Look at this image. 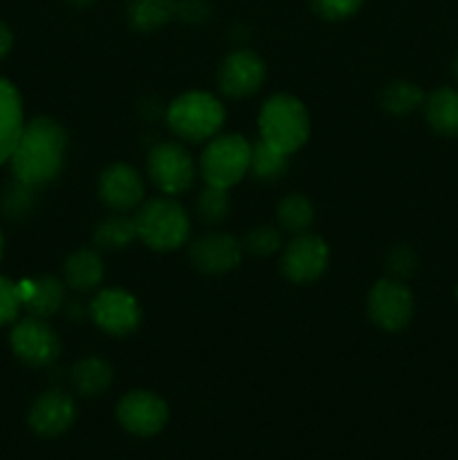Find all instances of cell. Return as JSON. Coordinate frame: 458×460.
<instances>
[{
	"instance_id": "cell-16",
	"label": "cell",
	"mask_w": 458,
	"mask_h": 460,
	"mask_svg": "<svg viewBox=\"0 0 458 460\" xmlns=\"http://www.w3.org/2000/svg\"><path fill=\"white\" fill-rule=\"evenodd\" d=\"M66 283L57 277H39L18 281V295H21L22 308L30 314L48 319L57 314L66 304Z\"/></svg>"
},
{
	"instance_id": "cell-7",
	"label": "cell",
	"mask_w": 458,
	"mask_h": 460,
	"mask_svg": "<svg viewBox=\"0 0 458 460\" xmlns=\"http://www.w3.org/2000/svg\"><path fill=\"white\" fill-rule=\"evenodd\" d=\"M148 175L162 193L180 196L191 189L196 180V164L182 144L160 142L148 153Z\"/></svg>"
},
{
	"instance_id": "cell-9",
	"label": "cell",
	"mask_w": 458,
	"mask_h": 460,
	"mask_svg": "<svg viewBox=\"0 0 458 460\" xmlns=\"http://www.w3.org/2000/svg\"><path fill=\"white\" fill-rule=\"evenodd\" d=\"M117 422L128 434L151 438V436L160 434L169 422V407L160 395L151 394V391H128L117 402Z\"/></svg>"
},
{
	"instance_id": "cell-4",
	"label": "cell",
	"mask_w": 458,
	"mask_h": 460,
	"mask_svg": "<svg viewBox=\"0 0 458 460\" xmlns=\"http://www.w3.org/2000/svg\"><path fill=\"white\" fill-rule=\"evenodd\" d=\"M139 241L155 252L182 247L191 234V220L173 198H153L135 216Z\"/></svg>"
},
{
	"instance_id": "cell-8",
	"label": "cell",
	"mask_w": 458,
	"mask_h": 460,
	"mask_svg": "<svg viewBox=\"0 0 458 460\" xmlns=\"http://www.w3.org/2000/svg\"><path fill=\"white\" fill-rule=\"evenodd\" d=\"M368 317L382 331L398 332L413 317V295L400 279H382L368 292Z\"/></svg>"
},
{
	"instance_id": "cell-11",
	"label": "cell",
	"mask_w": 458,
	"mask_h": 460,
	"mask_svg": "<svg viewBox=\"0 0 458 460\" xmlns=\"http://www.w3.org/2000/svg\"><path fill=\"white\" fill-rule=\"evenodd\" d=\"M330 250L317 234H295L283 250L281 268L292 283H313L326 272Z\"/></svg>"
},
{
	"instance_id": "cell-36",
	"label": "cell",
	"mask_w": 458,
	"mask_h": 460,
	"mask_svg": "<svg viewBox=\"0 0 458 460\" xmlns=\"http://www.w3.org/2000/svg\"><path fill=\"white\" fill-rule=\"evenodd\" d=\"M454 75H456L458 79V54H456V61H454Z\"/></svg>"
},
{
	"instance_id": "cell-20",
	"label": "cell",
	"mask_w": 458,
	"mask_h": 460,
	"mask_svg": "<svg viewBox=\"0 0 458 460\" xmlns=\"http://www.w3.org/2000/svg\"><path fill=\"white\" fill-rule=\"evenodd\" d=\"M427 121L443 137H458V90L438 88L427 99Z\"/></svg>"
},
{
	"instance_id": "cell-17",
	"label": "cell",
	"mask_w": 458,
	"mask_h": 460,
	"mask_svg": "<svg viewBox=\"0 0 458 460\" xmlns=\"http://www.w3.org/2000/svg\"><path fill=\"white\" fill-rule=\"evenodd\" d=\"M25 128L22 99L12 81L0 76V164L9 162Z\"/></svg>"
},
{
	"instance_id": "cell-14",
	"label": "cell",
	"mask_w": 458,
	"mask_h": 460,
	"mask_svg": "<svg viewBox=\"0 0 458 460\" xmlns=\"http://www.w3.org/2000/svg\"><path fill=\"white\" fill-rule=\"evenodd\" d=\"M189 256L198 272L225 274L232 272L242 261V243L223 232H209L191 243Z\"/></svg>"
},
{
	"instance_id": "cell-19",
	"label": "cell",
	"mask_w": 458,
	"mask_h": 460,
	"mask_svg": "<svg viewBox=\"0 0 458 460\" xmlns=\"http://www.w3.org/2000/svg\"><path fill=\"white\" fill-rule=\"evenodd\" d=\"M112 377H115L112 367L101 358L79 359L70 373L72 385L84 398H97V395L106 394L112 385Z\"/></svg>"
},
{
	"instance_id": "cell-21",
	"label": "cell",
	"mask_w": 458,
	"mask_h": 460,
	"mask_svg": "<svg viewBox=\"0 0 458 460\" xmlns=\"http://www.w3.org/2000/svg\"><path fill=\"white\" fill-rule=\"evenodd\" d=\"M175 18V0H130L128 22L135 31H157Z\"/></svg>"
},
{
	"instance_id": "cell-33",
	"label": "cell",
	"mask_w": 458,
	"mask_h": 460,
	"mask_svg": "<svg viewBox=\"0 0 458 460\" xmlns=\"http://www.w3.org/2000/svg\"><path fill=\"white\" fill-rule=\"evenodd\" d=\"M12 45H13L12 30H9V27L0 21V58L7 57L9 49H12Z\"/></svg>"
},
{
	"instance_id": "cell-13",
	"label": "cell",
	"mask_w": 458,
	"mask_h": 460,
	"mask_svg": "<svg viewBox=\"0 0 458 460\" xmlns=\"http://www.w3.org/2000/svg\"><path fill=\"white\" fill-rule=\"evenodd\" d=\"M76 420V404L72 395L61 389H49L40 394L30 407V429L43 438H57L66 434Z\"/></svg>"
},
{
	"instance_id": "cell-12",
	"label": "cell",
	"mask_w": 458,
	"mask_h": 460,
	"mask_svg": "<svg viewBox=\"0 0 458 460\" xmlns=\"http://www.w3.org/2000/svg\"><path fill=\"white\" fill-rule=\"evenodd\" d=\"M268 76L265 61L251 49H236L220 63L218 88L229 99H245L259 93Z\"/></svg>"
},
{
	"instance_id": "cell-34",
	"label": "cell",
	"mask_w": 458,
	"mask_h": 460,
	"mask_svg": "<svg viewBox=\"0 0 458 460\" xmlns=\"http://www.w3.org/2000/svg\"><path fill=\"white\" fill-rule=\"evenodd\" d=\"M70 4H75V7H90V4L94 3V0H67Z\"/></svg>"
},
{
	"instance_id": "cell-28",
	"label": "cell",
	"mask_w": 458,
	"mask_h": 460,
	"mask_svg": "<svg viewBox=\"0 0 458 460\" xmlns=\"http://www.w3.org/2000/svg\"><path fill=\"white\" fill-rule=\"evenodd\" d=\"M416 268L418 256L409 245H395L393 250L389 252V256H386V270L393 274V279H400V281L411 277V274L416 272Z\"/></svg>"
},
{
	"instance_id": "cell-2",
	"label": "cell",
	"mask_w": 458,
	"mask_h": 460,
	"mask_svg": "<svg viewBox=\"0 0 458 460\" xmlns=\"http://www.w3.org/2000/svg\"><path fill=\"white\" fill-rule=\"evenodd\" d=\"M260 139L286 155L299 151L310 137V115L304 102L292 94H274L259 112Z\"/></svg>"
},
{
	"instance_id": "cell-29",
	"label": "cell",
	"mask_w": 458,
	"mask_h": 460,
	"mask_svg": "<svg viewBox=\"0 0 458 460\" xmlns=\"http://www.w3.org/2000/svg\"><path fill=\"white\" fill-rule=\"evenodd\" d=\"M364 0H313V9L323 21H346L359 12Z\"/></svg>"
},
{
	"instance_id": "cell-10",
	"label": "cell",
	"mask_w": 458,
	"mask_h": 460,
	"mask_svg": "<svg viewBox=\"0 0 458 460\" xmlns=\"http://www.w3.org/2000/svg\"><path fill=\"white\" fill-rule=\"evenodd\" d=\"M92 322L101 328L103 332L112 337H126L135 332L142 323V308L139 301L130 292L119 290V288H108L101 290L88 308Z\"/></svg>"
},
{
	"instance_id": "cell-24",
	"label": "cell",
	"mask_w": 458,
	"mask_h": 460,
	"mask_svg": "<svg viewBox=\"0 0 458 460\" xmlns=\"http://www.w3.org/2000/svg\"><path fill=\"white\" fill-rule=\"evenodd\" d=\"M277 220L278 229L290 234H304L314 220V207L301 193H290L283 198L277 207Z\"/></svg>"
},
{
	"instance_id": "cell-27",
	"label": "cell",
	"mask_w": 458,
	"mask_h": 460,
	"mask_svg": "<svg viewBox=\"0 0 458 460\" xmlns=\"http://www.w3.org/2000/svg\"><path fill=\"white\" fill-rule=\"evenodd\" d=\"M281 229L263 225V227H254L247 234L245 243H242V250H247L254 256H269L281 250Z\"/></svg>"
},
{
	"instance_id": "cell-26",
	"label": "cell",
	"mask_w": 458,
	"mask_h": 460,
	"mask_svg": "<svg viewBox=\"0 0 458 460\" xmlns=\"http://www.w3.org/2000/svg\"><path fill=\"white\" fill-rule=\"evenodd\" d=\"M229 205H232V200H229V189L207 184L196 200V214L205 225H218L227 218Z\"/></svg>"
},
{
	"instance_id": "cell-25",
	"label": "cell",
	"mask_w": 458,
	"mask_h": 460,
	"mask_svg": "<svg viewBox=\"0 0 458 460\" xmlns=\"http://www.w3.org/2000/svg\"><path fill=\"white\" fill-rule=\"evenodd\" d=\"M425 103V93L411 81H393L382 93V108L391 115H409Z\"/></svg>"
},
{
	"instance_id": "cell-3",
	"label": "cell",
	"mask_w": 458,
	"mask_h": 460,
	"mask_svg": "<svg viewBox=\"0 0 458 460\" xmlns=\"http://www.w3.org/2000/svg\"><path fill=\"white\" fill-rule=\"evenodd\" d=\"M166 124L175 137L189 144H202L214 139L223 128L225 106L209 93H184L166 108Z\"/></svg>"
},
{
	"instance_id": "cell-35",
	"label": "cell",
	"mask_w": 458,
	"mask_h": 460,
	"mask_svg": "<svg viewBox=\"0 0 458 460\" xmlns=\"http://www.w3.org/2000/svg\"><path fill=\"white\" fill-rule=\"evenodd\" d=\"M3 252H4V238H3V232H0V259H3Z\"/></svg>"
},
{
	"instance_id": "cell-18",
	"label": "cell",
	"mask_w": 458,
	"mask_h": 460,
	"mask_svg": "<svg viewBox=\"0 0 458 460\" xmlns=\"http://www.w3.org/2000/svg\"><path fill=\"white\" fill-rule=\"evenodd\" d=\"M103 261L94 250L81 247L72 252L63 265V283L76 292H90L101 283Z\"/></svg>"
},
{
	"instance_id": "cell-1",
	"label": "cell",
	"mask_w": 458,
	"mask_h": 460,
	"mask_svg": "<svg viewBox=\"0 0 458 460\" xmlns=\"http://www.w3.org/2000/svg\"><path fill=\"white\" fill-rule=\"evenodd\" d=\"M66 148L67 133L58 121L49 117L25 121L21 139L9 157L13 180L30 189H40L54 182L63 171Z\"/></svg>"
},
{
	"instance_id": "cell-32",
	"label": "cell",
	"mask_w": 458,
	"mask_h": 460,
	"mask_svg": "<svg viewBox=\"0 0 458 460\" xmlns=\"http://www.w3.org/2000/svg\"><path fill=\"white\" fill-rule=\"evenodd\" d=\"M31 191H34V189L22 187V184L16 182V187L9 189V191L4 193V200H3L4 214H7V216H18V214H22V211L30 209V205H31L30 193Z\"/></svg>"
},
{
	"instance_id": "cell-6",
	"label": "cell",
	"mask_w": 458,
	"mask_h": 460,
	"mask_svg": "<svg viewBox=\"0 0 458 460\" xmlns=\"http://www.w3.org/2000/svg\"><path fill=\"white\" fill-rule=\"evenodd\" d=\"M9 341H12L13 355L31 368L52 367L61 355V340L57 331L45 319L34 317V314L13 323Z\"/></svg>"
},
{
	"instance_id": "cell-15",
	"label": "cell",
	"mask_w": 458,
	"mask_h": 460,
	"mask_svg": "<svg viewBox=\"0 0 458 460\" xmlns=\"http://www.w3.org/2000/svg\"><path fill=\"white\" fill-rule=\"evenodd\" d=\"M99 198L115 211L135 209L144 198V182L133 166L117 162L99 175Z\"/></svg>"
},
{
	"instance_id": "cell-23",
	"label": "cell",
	"mask_w": 458,
	"mask_h": 460,
	"mask_svg": "<svg viewBox=\"0 0 458 460\" xmlns=\"http://www.w3.org/2000/svg\"><path fill=\"white\" fill-rule=\"evenodd\" d=\"M250 171L260 182H274L287 171V155L259 137V142L251 144Z\"/></svg>"
},
{
	"instance_id": "cell-22",
	"label": "cell",
	"mask_w": 458,
	"mask_h": 460,
	"mask_svg": "<svg viewBox=\"0 0 458 460\" xmlns=\"http://www.w3.org/2000/svg\"><path fill=\"white\" fill-rule=\"evenodd\" d=\"M137 238V220L128 218V216H110V218L101 220L94 229V245L99 250H124Z\"/></svg>"
},
{
	"instance_id": "cell-5",
	"label": "cell",
	"mask_w": 458,
	"mask_h": 460,
	"mask_svg": "<svg viewBox=\"0 0 458 460\" xmlns=\"http://www.w3.org/2000/svg\"><path fill=\"white\" fill-rule=\"evenodd\" d=\"M251 144L242 135H220L209 139L200 157V171L207 184L232 189L250 171Z\"/></svg>"
},
{
	"instance_id": "cell-31",
	"label": "cell",
	"mask_w": 458,
	"mask_h": 460,
	"mask_svg": "<svg viewBox=\"0 0 458 460\" xmlns=\"http://www.w3.org/2000/svg\"><path fill=\"white\" fill-rule=\"evenodd\" d=\"M211 16V7L207 0H175V18L189 25H200Z\"/></svg>"
},
{
	"instance_id": "cell-30",
	"label": "cell",
	"mask_w": 458,
	"mask_h": 460,
	"mask_svg": "<svg viewBox=\"0 0 458 460\" xmlns=\"http://www.w3.org/2000/svg\"><path fill=\"white\" fill-rule=\"evenodd\" d=\"M21 308L22 301L18 295V283L9 281L7 277H0V326L16 322Z\"/></svg>"
}]
</instances>
